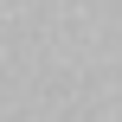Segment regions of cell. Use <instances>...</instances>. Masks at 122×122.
<instances>
[]
</instances>
